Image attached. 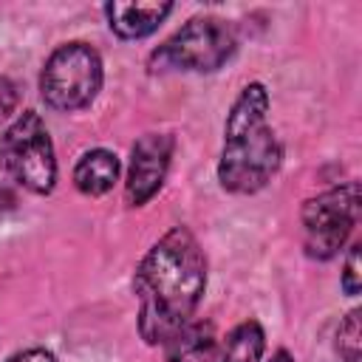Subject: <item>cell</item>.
I'll return each mask as SVG.
<instances>
[{
    "instance_id": "1",
    "label": "cell",
    "mask_w": 362,
    "mask_h": 362,
    "mask_svg": "<svg viewBox=\"0 0 362 362\" xmlns=\"http://www.w3.org/2000/svg\"><path fill=\"white\" fill-rule=\"evenodd\" d=\"M206 288V257L195 235L184 226L170 229L136 272L139 331L144 342L164 345L184 328Z\"/></svg>"
},
{
    "instance_id": "2",
    "label": "cell",
    "mask_w": 362,
    "mask_h": 362,
    "mask_svg": "<svg viewBox=\"0 0 362 362\" xmlns=\"http://www.w3.org/2000/svg\"><path fill=\"white\" fill-rule=\"evenodd\" d=\"M280 167V144L269 127V93L252 82L235 99L226 119V141L218 164L223 189L249 195L263 189Z\"/></svg>"
},
{
    "instance_id": "3",
    "label": "cell",
    "mask_w": 362,
    "mask_h": 362,
    "mask_svg": "<svg viewBox=\"0 0 362 362\" xmlns=\"http://www.w3.org/2000/svg\"><path fill=\"white\" fill-rule=\"evenodd\" d=\"M102 88V59L88 42L59 45L40 76L42 99L57 110H79Z\"/></svg>"
},
{
    "instance_id": "4",
    "label": "cell",
    "mask_w": 362,
    "mask_h": 362,
    "mask_svg": "<svg viewBox=\"0 0 362 362\" xmlns=\"http://www.w3.org/2000/svg\"><path fill=\"white\" fill-rule=\"evenodd\" d=\"M0 158L8 175L20 187L37 195H45L54 189V181H57L54 147L42 119L34 110H25L23 116H17L14 124L6 130L0 141Z\"/></svg>"
},
{
    "instance_id": "5",
    "label": "cell",
    "mask_w": 362,
    "mask_h": 362,
    "mask_svg": "<svg viewBox=\"0 0 362 362\" xmlns=\"http://www.w3.org/2000/svg\"><path fill=\"white\" fill-rule=\"evenodd\" d=\"M359 221V184L348 181L317 198H308L303 206V243L308 257L328 260L348 240L351 229Z\"/></svg>"
},
{
    "instance_id": "6",
    "label": "cell",
    "mask_w": 362,
    "mask_h": 362,
    "mask_svg": "<svg viewBox=\"0 0 362 362\" xmlns=\"http://www.w3.org/2000/svg\"><path fill=\"white\" fill-rule=\"evenodd\" d=\"M235 51V34L223 20L195 17L178 28L156 54L181 71H218Z\"/></svg>"
},
{
    "instance_id": "7",
    "label": "cell",
    "mask_w": 362,
    "mask_h": 362,
    "mask_svg": "<svg viewBox=\"0 0 362 362\" xmlns=\"http://www.w3.org/2000/svg\"><path fill=\"white\" fill-rule=\"evenodd\" d=\"M170 156H173V136L167 133H147L133 144V156H130V173H127V204L141 206L147 204L170 167Z\"/></svg>"
},
{
    "instance_id": "8",
    "label": "cell",
    "mask_w": 362,
    "mask_h": 362,
    "mask_svg": "<svg viewBox=\"0 0 362 362\" xmlns=\"http://www.w3.org/2000/svg\"><path fill=\"white\" fill-rule=\"evenodd\" d=\"M170 11H173L170 3H107L105 6L110 28L124 40H139L153 34Z\"/></svg>"
},
{
    "instance_id": "9",
    "label": "cell",
    "mask_w": 362,
    "mask_h": 362,
    "mask_svg": "<svg viewBox=\"0 0 362 362\" xmlns=\"http://www.w3.org/2000/svg\"><path fill=\"white\" fill-rule=\"evenodd\" d=\"M164 348H167V362H215L218 356L215 328L212 322L189 320L164 342Z\"/></svg>"
},
{
    "instance_id": "10",
    "label": "cell",
    "mask_w": 362,
    "mask_h": 362,
    "mask_svg": "<svg viewBox=\"0 0 362 362\" xmlns=\"http://www.w3.org/2000/svg\"><path fill=\"white\" fill-rule=\"evenodd\" d=\"M119 178V158L110 150H90L74 167V184L85 195H105Z\"/></svg>"
},
{
    "instance_id": "11",
    "label": "cell",
    "mask_w": 362,
    "mask_h": 362,
    "mask_svg": "<svg viewBox=\"0 0 362 362\" xmlns=\"http://www.w3.org/2000/svg\"><path fill=\"white\" fill-rule=\"evenodd\" d=\"M263 345H266L263 328H260L255 320L240 322V325L226 337V348H223L221 362H257L260 354H263Z\"/></svg>"
},
{
    "instance_id": "12",
    "label": "cell",
    "mask_w": 362,
    "mask_h": 362,
    "mask_svg": "<svg viewBox=\"0 0 362 362\" xmlns=\"http://www.w3.org/2000/svg\"><path fill=\"white\" fill-rule=\"evenodd\" d=\"M337 348L345 362H362V328H359V311H351L345 322L337 331Z\"/></svg>"
},
{
    "instance_id": "13",
    "label": "cell",
    "mask_w": 362,
    "mask_h": 362,
    "mask_svg": "<svg viewBox=\"0 0 362 362\" xmlns=\"http://www.w3.org/2000/svg\"><path fill=\"white\" fill-rule=\"evenodd\" d=\"M362 286V274H359V246H351L348 260H345V272H342V288L345 294H359Z\"/></svg>"
},
{
    "instance_id": "14",
    "label": "cell",
    "mask_w": 362,
    "mask_h": 362,
    "mask_svg": "<svg viewBox=\"0 0 362 362\" xmlns=\"http://www.w3.org/2000/svg\"><path fill=\"white\" fill-rule=\"evenodd\" d=\"M14 107H17V88L11 79L0 76V122L8 119L14 113Z\"/></svg>"
},
{
    "instance_id": "15",
    "label": "cell",
    "mask_w": 362,
    "mask_h": 362,
    "mask_svg": "<svg viewBox=\"0 0 362 362\" xmlns=\"http://www.w3.org/2000/svg\"><path fill=\"white\" fill-rule=\"evenodd\" d=\"M8 362H57V359H54V354L45 351V348H31V351H23V354L11 356Z\"/></svg>"
},
{
    "instance_id": "16",
    "label": "cell",
    "mask_w": 362,
    "mask_h": 362,
    "mask_svg": "<svg viewBox=\"0 0 362 362\" xmlns=\"http://www.w3.org/2000/svg\"><path fill=\"white\" fill-rule=\"evenodd\" d=\"M269 362H294V359H291V354H288V351H277Z\"/></svg>"
}]
</instances>
